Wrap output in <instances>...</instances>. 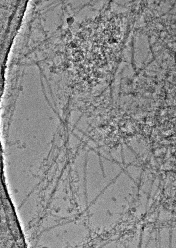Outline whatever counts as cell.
I'll return each mask as SVG.
<instances>
[{"mask_svg": "<svg viewBox=\"0 0 176 248\" xmlns=\"http://www.w3.org/2000/svg\"><path fill=\"white\" fill-rule=\"evenodd\" d=\"M102 166L106 178L111 182L119 175L120 168L117 163L110 159L101 157Z\"/></svg>", "mask_w": 176, "mask_h": 248, "instance_id": "cell-1", "label": "cell"}]
</instances>
